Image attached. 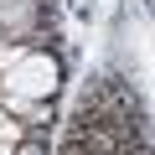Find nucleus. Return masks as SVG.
Returning <instances> with one entry per match:
<instances>
[{
  "label": "nucleus",
  "mask_w": 155,
  "mask_h": 155,
  "mask_svg": "<svg viewBox=\"0 0 155 155\" xmlns=\"http://www.w3.org/2000/svg\"><path fill=\"white\" fill-rule=\"evenodd\" d=\"M5 93H16V98H52V93H57V62H52L47 52L21 57V62L5 72Z\"/></svg>",
  "instance_id": "1"
},
{
  "label": "nucleus",
  "mask_w": 155,
  "mask_h": 155,
  "mask_svg": "<svg viewBox=\"0 0 155 155\" xmlns=\"http://www.w3.org/2000/svg\"><path fill=\"white\" fill-rule=\"evenodd\" d=\"M21 5H31V0H21Z\"/></svg>",
  "instance_id": "3"
},
{
  "label": "nucleus",
  "mask_w": 155,
  "mask_h": 155,
  "mask_svg": "<svg viewBox=\"0 0 155 155\" xmlns=\"http://www.w3.org/2000/svg\"><path fill=\"white\" fill-rule=\"evenodd\" d=\"M21 57H26V52H21V47H0V67H5V72H11V67H16V62H21Z\"/></svg>",
  "instance_id": "2"
}]
</instances>
